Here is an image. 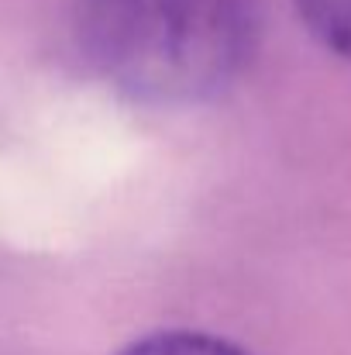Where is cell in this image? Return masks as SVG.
Instances as JSON below:
<instances>
[{
	"label": "cell",
	"mask_w": 351,
	"mask_h": 355,
	"mask_svg": "<svg viewBox=\"0 0 351 355\" xmlns=\"http://www.w3.org/2000/svg\"><path fill=\"white\" fill-rule=\"evenodd\" d=\"M83 59L117 94L186 107L231 90L258 45L255 0H73Z\"/></svg>",
	"instance_id": "cell-1"
},
{
	"label": "cell",
	"mask_w": 351,
	"mask_h": 355,
	"mask_svg": "<svg viewBox=\"0 0 351 355\" xmlns=\"http://www.w3.org/2000/svg\"><path fill=\"white\" fill-rule=\"evenodd\" d=\"M293 7L321 45L351 59V0H293Z\"/></svg>",
	"instance_id": "cell-2"
},
{
	"label": "cell",
	"mask_w": 351,
	"mask_h": 355,
	"mask_svg": "<svg viewBox=\"0 0 351 355\" xmlns=\"http://www.w3.org/2000/svg\"><path fill=\"white\" fill-rule=\"evenodd\" d=\"M117 355H248V352L241 345L228 342V338H217V335H207V331H155V335H145V338L131 342Z\"/></svg>",
	"instance_id": "cell-3"
}]
</instances>
